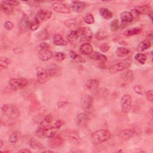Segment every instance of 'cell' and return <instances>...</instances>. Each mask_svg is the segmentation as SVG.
Returning <instances> with one entry per match:
<instances>
[{"label":"cell","mask_w":153,"mask_h":153,"mask_svg":"<svg viewBox=\"0 0 153 153\" xmlns=\"http://www.w3.org/2000/svg\"><path fill=\"white\" fill-rule=\"evenodd\" d=\"M66 58V55L64 52H56L55 55V59L58 62L63 61Z\"/></svg>","instance_id":"44"},{"label":"cell","mask_w":153,"mask_h":153,"mask_svg":"<svg viewBox=\"0 0 153 153\" xmlns=\"http://www.w3.org/2000/svg\"><path fill=\"white\" fill-rule=\"evenodd\" d=\"M89 120V115L86 112L80 113L75 118L76 125L80 128H84Z\"/></svg>","instance_id":"8"},{"label":"cell","mask_w":153,"mask_h":153,"mask_svg":"<svg viewBox=\"0 0 153 153\" xmlns=\"http://www.w3.org/2000/svg\"><path fill=\"white\" fill-rule=\"evenodd\" d=\"M65 25L71 31H77L80 27V22L77 19H70L65 21Z\"/></svg>","instance_id":"14"},{"label":"cell","mask_w":153,"mask_h":153,"mask_svg":"<svg viewBox=\"0 0 153 153\" xmlns=\"http://www.w3.org/2000/svg\"><path fill=\"white\" fill-rule=\"evenodd\" d=\"M36 37L38 40L44 41L48 38L49 37V33L46 29H43L39 31L36 34Z\"/></svg>","instance_id":"28"},{"label":"cell","mask_w":153,"mask_h":153,"mask_svg":"<svg viewBox=\"0 0 153 153\" xmlns=\"http://www.w3.org/2000/svg\"><path fill=\"white\" fill-rule=\"evenodd\" d=\"M53 117L52 115L50 114L47 115L40 123L39 127L44 129L46 130L49 129L50 128L53 127V126L51 125L52 123L53 122Z\"/></svg>","instance_id":"13"},{"label":"cell","mask_w":153,"mask_h":153,"mask_svg":"<svg viewBox=\"0 0 153 153\" xmlns=\"http://www.w3.org/2000/svg\"><path fill=\"white\" fill-rule=\"evenodd\" d=\"M1 9L4 13H6L8 15H12L13 13V11H14L13 7L5 3L3 1L1 4Z\"/></svg>","instance_id":"26"},{"label":"cell","mask_w":153,"mask_h":153,"mask_svg":"<svg viewBox=\"0 0 153 153\" xmlns=\"http://www.w3.org/2000/svg\"><path fill=\"white\" fill-rule=\"evenodd\" d=\"M132 105V98L129 95H124L121 99V110L124 114H127Z\"/></svg>","instance_id":"5"},{"label":"cell","mask_w":153,"mask_h":153,"mask_svg":"<svg viewBox=\"0 0 153 153\" xmlns=\"http://www.w3.org/2000/svg\"><path fill=\"white\" fill-rule=\"evenodd\" d=\"M142 33V29L139 28H133L126 30L124 33V35L126 37H131L133 35H136L140 34Z\"/></svg>","instance_id":"25"},{"label":"cell","mask_w":153,"mask_h":153,"mask_svg":"<svg viewBox=\"0 0 153 153\" xmlns=\"http://www.w3.org/2000/svg\"><path fill=\"white\" fill-rule=\"evenodd\" d=\"M130 53V50L124 47H118L116 50V55L120 58L126 56Z\"/></svg>","instance_id":"33"},{"label":"cell","mask_w":153,"mask_h":153,"mask_svg":"<svg viewBox=\"0 0 153 153\" xmlns=\"http://www.w3.org/2000/svg\"><path fill=\"white\" fill-rule=\"evenodd\" d=\"M46 130L44 129H42L41 127H38V129L35 132V136L40 138L45 137L46 136Z\"/></svg>","instance_id":"45"},{"label":"cell","mask_w":153,"mask_h":153,"mask_svg":"<svg viewBox=\"0 0 153 153\" xmlns=\"http://www.w3.org/2000/svg\"><path fill=\"white\" fill-rule=\"evenodd\" d=\"M3 145V142L2 140H0V148H2Z\"/></svg>","instance_id":"59"},{"label":"cell","mask_w":153,"mask_h":153,"mask_svg":"<svg viewBox=\"0 0 153 153\" xmlns=\"http://www.w3.org/2000/svg\"><path fill=\"white\" fill-rule=\"evenodd\" d=\"M99 86V81L98 80L90 79L87 81L86 88L90 92H96Z\"/></svg>","instance_id":"17"},{"label":"cell","mask_w":153,"mask_h":153,"mask_svg":"<svg viewBox=\"0 0 153 153\" xmlns=\"http://www.w3.org/2000/svg\"><path fill=\"white\" fill-rule=\"evenodd\" d=\"M30 146L35 149H44V146L38 140L35 139H31L30 142Z\"/></svg>","instance_id":"32"},{"label":"cell","mask_w":153,"mask_h":153,"mask_svg":"<svg viewBox=\"0 0 153 153\" xmlns=\"http://www.w3.org/2000/svg\"><path fill=\"white\" fill-rule=\"evenodd\" d=\"M111 137V133L107 130H99L92 135V142L95 145H98L106 142Z\"/></svg>","instance_id":"1"},{"label":"cell","mask_w":153,"mask_h":153,"mask_svg":"<svg viewBox=\"0 0 153 153\" xmlns=\"http://www.w3.org/2000/svg\"><path fill=\"white\" fill-rule=\"evenodd\" d=\"M40 49H49L50 47V46L46 43H42L40 45Z\"/></svg>","instance_id":"56"},{"label":"cell","mask_w":153,"mask_h":153,"mask_svg":"<svg viewBox=\"0 0 153 153\" xmlns=\"http://www.w3.org/2000/svg\"><path fill=\"white\" fill-rule=\"evenodd\" d=\"M65 143V140L60 136H55L49 140V147L51 149H57L61 147Z\"/></svg>","instance_id":"11"},{"label":"cell","mask_w":153,"mask_h":153,"mask_svg":"<svg viewBox=\"0 0 153 153\" xmlns=\"http://www.w3.org/2000/svg\"><path fill=\"white\" fill-rule=\"evenodd\" d=\"M131 64H132V60L128 59L125 60L123 62H119L111 67L109 68V71L111 73H116L129 68L131 66Z\"/></svg>","instance_id":"4"},{"label":"cell","mask_w":153,"mask_h":153,"mask_svg":"<svg viewBox=\"0 0 153 153\" xmlns=\"http://www.w3.org/2000/svg\"><path fill=\"white\" fill-rule=\"evenodd\" d=\"M134 91L139 95H143L145 93V89L141 85H136L133 88Z\"/></svg>","instance_id":"46"},{"label":"cell","mask_w":153,"mask_h":153,"mask_svg":"<svg viewBox=\"0 0 153 153\" xmlns=\"http://www.w3.org/2000/svg\"><path fill=\"white\" fill-rule=\"evenodd\" d=\"M135 59L136 61H137L139 63H140V64H144L145 62L146 61V56L145 54L143 53H137L135 56Z\"/></svg>","instance_id":"38"},{"label":"cell","mask_w":153,"mask_h":153,"mask_svg":"<svg viewBox=\"0 0 153 153\" xmlns=\"http://www.w3.org/2000/svg\"><path fill=\"white\" fill-rule=\"evenodd\" d=\"M21 137V133L19 132H15L10 136L9 141L11 143H15L19 140Z\"/></svg>","instance_id":"34"},{"label":"cell","mask_w":153,"mask_h":153,"mask_svg":"<svg viewBox=\"0 0 153 153\" xmlns=\"http://www.w3.org/2000/svg\"><path fill=\"white\" fill-rule=\"evenodd\" d=\"M64 124H65L64 121L62 120L59 119V120H57V121L55 123V124H53V127L54 128L56 129H60L62 126H64Z\"/></svg>","instance_id":"48"},{"label":"cell","mask_w":153,"mask_h":153,"mask_svg":"<svg viewBox=\"0 0 153 153\" xmlns=\"http://www.w3.org/2000/svg\"><path fill=\"white\" fill-rule=\"evenodd\" d=\"M28 85V81L24 78H12L9 80V86L12 90H17L26 87Z\"/></svg>","instance_id":"3"},{"label":"cell","mask_w":153,"mask_h":153,"mask_svg":"<svg viewBox=\"0 0 153 153\" xmlns=\"http://www.w3.org/2000/svg\"><path fill=\"white\" fill-rule=\"evenodd\" d=\"M120 27V24H119V21L117 19H114L110 24L109 25V28L111 31L112 32H115L116 31L118 30V28Z\"/></svg>","instance_id":"40"},{"label":"cell","mask_w":153,"mask_h":153,"mask_svg":"<svg viewBox=\"0 0 153 153\" xmlns=\"http://www.w3.org/2000/svg\"><path fill=\"white\" fill-rule=\"evenodd\" d=\"M67 104H68V101H67V99H65V100L62 99V101L60 99V100L59 101L58 103V106H59V108L63 107V106H65Z\"/></svg>","instance_id":"54"},{"label":"cell","mask_w":153,"mask_h":153,"mask_svg":"<svg viewBox=\"0 0 153 153\" xmlns=\"http://www.w3.org/2000/svg\"><path fill=\"white\" fill-rule=\"evenodd\" d=\"M18 152H25V153H30L31 151L28 149H22L18 151Z\"/></svg>","instance_id":"57"},{"label":"cell","mask_w":153,"mask_h":153,"mask_svg":"<svg viewBox=\"0 0 153 153\" xmlns=\"http://www.w3.org/2000/svg\"><path fill=\"white\" fill-rule=\"evenodd\" d=\"M10 60L7 58L2 57L1 58V59H0V65H1V68L3 69H7L10 64Z\"/></svg>","instance_id":"39"},{"label":"cell","mask_w":153,"mask_h":153,"mask_svg":"<svg viewBox=\"0 0 153 153\" xmlns=\"http://www.w3.org/2000/svg\"><path fill=\"white\" fill-rule=\"evenodd\" d=\"M79 35L77 31H71L67 35V40L68 42L71 43H74L78 38Z\"/></svg>","instance_id":"29"},{"label":"cell","mask_w":153,"mask_h":153,"mask_svg":"<svg viewBox=\"0 0 153 153\" xmlns=\"http://www.w3.org/2000/svg\"><path fill=\"white\" fill-rule=\"evenodd\" d=\"M4 27L6 30L10 31V30H12L14 28V25L12 22L10 21H7L4 24Z\"/></svg>","instance_id":"50"},{"label":"cell","mask_w":153,"mask_h":153,"mask_svg":"<svg viewBox=\"0 0 153 153\" xmlns=\"http://www.w3.org/2000/svg\"><path fill=\"white\" fill-rule=\"evenodd\" d=\"M38 57L43 61H47L52 59L53 53L49 49H40L38 52Z\"/></svg>","instance_id":"16"},{"label":"cell","mask_w":153,"mask_h":153,"mask_svg":"<svg viewBox=\"0 0 153 153\" xmlns=\"http://www.w3.org/2000/svg\"><path fill=\"white\" fill-rule=\"evenodd\" d=\"M30 23L31 22L29 20V18H28V16L27 15H24L21 21L20 27L22 30H26L30 27Z\"/></svg>","instance_id":"31"},{"label":"cell","mask_w":153,"mask_h":153,"mask_svg":"<svg viewBox=\"0 0 153 153\" xmlns=\"http://www.w3.org/2000/svg\"><path fill=\"white\" fill-rule=\"evenodd\" d=\"M67 136H68L69 138V139H71V140L72 139L75 141H77L80 139L78 133L74 130L68 131L67 133Z\"/></svg>","instance_id":"35"},{"label":"cell","mask_w":153,"mask_h":153,"mask_svg":"<svg viewBox=\"0 0 153 153\" xmlns=\"http://www.w3.org/2000/svg\"><path fill=\"white\" fill-rule=\"evenodd\" d=\"M99 15L105 20H109L113 16L112 13L106 8L100 9Z\"/></svg>","instance_id":"22"},{"label":"cell","mask_w":153,"mask_h":153,"mask_svg":"<svg viewBox=\"0 0 153 153\" xmlns=\"http://www.w3.org/2000/svg\"><path fill=\"white\" fill-rule=\"evenodd\" d=\"M52 13L50 11L45 9H40L37 12L35 18L37 19L40 23L43 21L49 19L52 17Z\"/></svg>","instance_id":"12"},{"label":"cell","mask_w":153,"mask_h":153,"mask_svg":"<svg viewBox=\"0 0 153 153\" xmlns=\"http://www.w3.org/2000/svg\"><path fill=\"white\" fill-rule=\"evenodd\" d=\"M146 97L148 101H150V102H152L153 101V93H152V90H150L147 91L146 93Z\"/></svg>","instance_id":"49"},{"label":"cell","mask_w":153,"mask_h":153,"mask_svg":"<svg viewBox=\"0 0 153 153\" xmlns=\"http://www.w3.org/2000/svg\"><path fill=\"white\" fill-rule=\"evenodd\" d=\"M28 5L33 6V7H37L39 5V2L36 1H30L26 2Z\"/></svg>","instance_id":"55"},{"label":"cell","mask_w":153,"mask_h":153,"mask_svg":"<svg viewBox=\"0 0 153 153\" xmlns=\"http://www.w3.org/2000/svg\"><path fill=\"white\" fill-rule=\"evenodd\" d=\"M93 32L91 29L89 27H84L83 28V36L84 38L88 41H90L93 38Z\"/></svg>","instance_id":"30"},{"label":"cell","mask_w":153,"mask_h":153,"mask_svg":"<svg viewBox=\"0 0 153 153\" xmlns=\"http://www.w3.org/2000/svg\"><path fill=\"white\" fill-rule=\"evenodd\" d=\"M84 21L87 24H93L95 22V18L91 13H87L84 17Z\"/></svg>","instance_id":"42"},{"label":"cell","mask_w":153,"mask_h":153,"mask_svg":"<svg viewBox=\"0 0 153 153\" xmlns=\"http://www.w3.org/2000/svg\"><path fill=\"white\" fill-rule=\"evenodd\" d=\"M120 18L121 19V22L127 24L132 22L133 21V18L130 12H124L121 13Z\"/></svg>","instance_id":"20"},{"label":"cell","mask_w":153,"mask_h":153,"mask_svg":"<svg viewBox=\"0 0 153 153\" xmlns=\"http://www.w3.org/2000/svg\"><path fill=\"white\" fill-rule=\"evenodd\" d=\"M108 37V33L103 30H100L95 35V37L98 40H102L106 39Z\"/></svg>","instance_id":"36"},{"label":"cell","mask_w":153,"mask_h":153,"mask_svg":"<svg viewBox=\"0 0 153 153\" xmlns=\"http://www.w3.org/2000/svg\"><path fill=\"white\" fill-rule=\"evenodd\" d=\"M71 7L74 12L76 13H81L86 7V4L83 1H73L71 4Z\"/></svg>","instance_id":"15"},{"label":"cell","mask_w":153,"mask_h":153,"mask_svg":"<svg viewBox=\"0 0 153 153\" xmlns=\"http://www.w3.org/2000/svg\"><path fill=\"white\" fill-rule=\"evenodd\" d=\"M53 43L56 46H66L68 44V42L65 40L63 37L59 34H56L54 35L53 38Z\"/></svg>","instance_id":"21"},{"label":"cell","mask_w":153,"mask_h":153,"mask_svg":"<svg viewBox=\"0 0 153 153\" xmlns=\"http://www.w3.org/2000/svg\"><path fill=\"white\" fill-rule=\"evenodd\" d=\"M89 58L93 60L99 61L102 63H105L107 61V58L103 54L98 52H93L89 56Z\"/></svg>","instance_id":"19"},{"label":"cell","mask_w":153,"mask_h":153,"mask_svg":"<svg viewBox=\"0 0 153 153\" xmlns=\"http://www.w3.org/2000/svg\"><path fill=\"white\" fill-rule=\"evenodd\" d=\"M139 13L142 15H146L148 16H151L152 15V12H151V9L150 8L149 6L146 5V6H141V7H138L136 9Z\"/></svg>","instance_id":"27"},{"label":"cell","mask_w":153,"mask_h":153,"mask_svg":"<svg viewBox=\"0 0 153 153\" xmlns=\"http://www.w3.org/2000/svg\"><path fill=\"white\" fill-rule=\"evenodd\" d=\"M69 55L70 58L73 60H76V61H82V57L80 56L78 54H77L75 52H74L72 50L69 51Z\"/></svg>","instance_id":"47"},{"label":"cell","mask_w":153,"mask_h":153,"mask_svg":"<svg viewBox=\"0 0 153 153\" xmlns=\"http://www.w3.org/2000/svg\"><path fill=\"white\" fill-rule=\"evenodd\" d=\"M151 46V43L150 41L145 40L144 41H141L139 43L137 47V50L138 52H143L145 50L149 49Z\"/></svg>","instance_id":"23"},{"label":"cell","mask_w":153,"mask_h":153,"mask_svg":"<svg viewBox=\"0 0 153 153\" xmlns=\"http://www.w3.org/2000/svg\"><path fill=\"white\" fill-rule=\"evenodd\" d=\"M37 81L40 84L46 83L49 79V75L46 71L42 68H38L37 69Z\"/></svg>","instance_id":"10"},{"label":"cell","mask_w":153,"mask_h":153,"mask_svg":"<svg viewBox=\"0 0 153 153\" xmlns=\"http://www.w3.org/2000/svg\"><path fill=\"white\" fill-rule=\"evenodd\" d=\"M130 13H131V14L132 15V16H133V20H134L135 19L138 18L139 16V15H140V13H139V12H138L136 9L132 10L130 12Z\"/></svg>","instance_id":"53"},{"label":"cell","mask_w":153,"mask_h":153,"mask_svg":"<svg viewBox=\"0 0 153 153\" xmlns=\"http://www.w3.org/2000/svg\"><path fill=\"white\" fill-rule=\"evenodd\" d=\"M40 22L34 18V19L30 23V27L29 28L33 31H37L38 28L40 27Z\"/></svg>","instance_id":"37"},{"label":"cell","mask_w":153,"mask_h":153,"mask_svg":"<svg viewBox=\"0 0 153 153\" xmlns=\"http://www.w3.org/2000/svg\"><path fill=\"white\" fill-rule=\"evenodd\" d=\"M133 74L130 70H128L123 74V79L125 80L126 81L130 82L133 80Z\"/></svg>","instance_id":"41"},{"label":"cell","mask_w":153,"mask_h":153,"mask_svg":"<svg viewBox=\"0 0 153 153\" xmlns=\"http://www.w3.org/2000/svg\"><path fill=\"white\" fill-rule=\"evenodd\" d=\"M46 71L50 77H59L62 73V68L56 64H51L49 65Z\"/></svg>","instance_id":"9"},{"label":"cell","mask_w":153,"mask_h":153,"mask_svg":"<svg viewBox=\"0 0 153 153\" xmlns=\"http://www.w3.org/2000/svg\"><path fill=\"white\" fill-rule=\"evenodd\" d=\"M5 3L12 6V7H15V6H17L19 5V3L17 1H15V0H10V1H3Z\"/></svg>","instance_id":"51"},{"label":"cell","mask_w":153,"mask_h":153,"mask_svg":"<svg viewBox=\"0 0 153 153\" xmlns=\"http://www.w3.org/2000/svg\"><path fill=\"white\" fill-rule=\"evenodd\" d=\"M80 51L84 55L90 56L93 52V48L90 44L84 43L80 47Z\"/></svg>","instance_id":"18"},{"label":"cell","mask_w":153,"mask_h":153,"mask_svg":"<svg viewBox=\"0 0 153 153\" xmlns=\"http://www.w3.org/2000/svg\"><path fill=\"white\" fill-rule=\"evenodd\" d=\"M93 98L90 95H86L82 99V106L86 113H91L93 107Z\"/></svg>","instance_id":"7"},{"label":"cell","mask_w":153,"mask_h":153,"mask_svg":"<svg viewBox=\"0 0 153 153\" xmlns=\"http://www.w3.org/2000/svg\"><path fill=\"white\" fill-rule=\"evenodd\" d=\"M152 33H151L148 34V35H147L146 40L151 41V40H152Z\"/></svg>","instance_id":"58"},{"label":"cell","mask_w":153,"mask_h":153,"mask_svg":"<svg viewBox=\"0 0 153 153\" xmlns=\"http://www.w3.org/2000/svg\"><path fill=\"white\" fill-rule=\"evenodd\" d=\"M3 114L11 119L17 118L20 115L18 107L14 104H6L2 108Z\"/></svg>","instance_id":"2"},{"label":"cell","mask_w":153,"mask_h":153,"mask_svg":"<svg viewBox=\"0 0 153 153\" xmlns=\"http://www.w3.org/2000/svg\"><path fill=\"white\" fill-rule=\"evenodd\" d=\"M110 49V46L107 44H102L101 47H100V50L103 53H106Z\"/></svg>","instance_id":"52"},{"label":"cell","mask_w":153,"mask_h":153,"mask_svg":"<svg viewBox=\"0 0 153 153\" xmlns=\"http://www.w3.org/2000/svg\"><path fill=\"white\" fill-rule=\"evenodd\" d=\"M52 7L57 13L63 14H68L71 13V8L68 4L61 1L53 3L52 4Z\"/></svg>","instance_id":"6"},{"label":"cell","mask_w":153,"mask_h":153,"mask_svg":"<svg viewBox=\"0 0 153 153\" xmlns=\"http://www.w3.org/2000/svg\"><path fill=\"white\" fill-rule=\"evenodd\" d=\"M56 130L57 129L54 128L53 127L50 128L49 129L46 130V136L48 138H52L53 137H54L56 135Z\"/></svg>","instance_id":"43"},{"label":"cell","mask_w":153,"mask_h":153,"mask_svg":"<svg viewBox=\"0 0 153 153\" xmlns=\"http://www.w3.org/2000/svg\"><path fill=\"white\" fill-rule=\"evenodd\" d=\"M135 135V132L129 129L123 130L119 133V136L123 139H128L131 138L132 136H133Z\"/></svg>","instance_id":"24"}]
</instances>
